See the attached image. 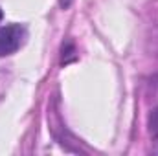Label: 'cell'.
I'll use <instances>...</instances> for the list:
<instances>
[{"label": "cell", "mask_w": 158, "mask_h": 156, "mask_svg": "<svg viewBox=\"0 0 158 156\" xmlns=\"http://www.w3.org/2000/svg\"><path fill=\"white\" fill-rule=\"evenodd\" d=\"M2 18H4V13H2V9H0V22H2Z\"/></svg>", "instance_id": "277c9868"}, {"label": "cell", "mask_w": 158, "mask_h": 156, "mask_svg": "<svg viewBox=\"0 0 158 156\" xmlns=\"http://www.w3.org/2000/svg\"><path fill=\"white\" fill-rule=\"evenodd\" d=\"M28 39V30L22 24H6L0 26V57L15 53Z\"/></svg>", "instance_id": "6da1fadb"}, {"label": "cell", "mask_w": 158, "mask_h": 156, "mask_svg": "<svg viewBox=\"0 0 158 156\" xmlns=\"http://www.w3.org/2000/svg\"><path fill=\"white\" fill-rule=\"evenodd\" d=\"M149 132L153 138H158V107L149 114Z\"/></svg>", "instance_id": "7a4b0ae2"}, {"label": "cell", "mask_w": 158, "mask_h": 156, "mask_svg": "<svg viewBox=\"0 0 158 156\" xmlns=\"http://www.w3.org/2000/svg\"><path fill=\"white\" fill-rule=\"evenodd\" d=\"M72 2H74V0H59V6H61L63 9H68V7L72 6Z\"/></svg>", "instance_id": "3957f363"}]
</instances>
